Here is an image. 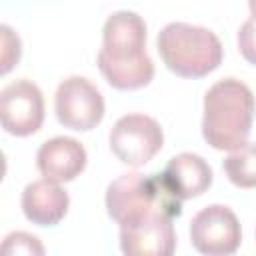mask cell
<instances>
[{
    "label": "cell",
    "instance_id": "1",
    "mask_svg": "<svg viewBox=\"0 0 256 256\" xmlns=\"http://www.w3.org/2000/svg\"><path fill=\"white\" fill-rule=\"evenodd\" d=\"M98 68L116 90H138L154 78V62L146 52V24L130 10L110 14L102 28Z\"/></svg>",
    "mask_w": 256,
    "mask_h": 256
},
{
    "label": "cell",
    "instance_id": "2",
    "mask_svg": "<svg viewBox=\"0 0 256 256\" xmlns=\"http://www.w3.org/2000/svg\"><path fill=\"white\" fill-rule=\"evenodd\" d=\"M256 100L244 82L236 78L218 80L204 94V140L214 150L232 152L240 148L250 136Z\"/></svg>",
    "mask_w": 256,
    "mask_h": 256
},
{
    "label": "cell",
    "instance_id": "3",
    "mask_svg": "<svg viewBox=\"0 0 256 256\" xmlns=\"http://www.w3.org/2000/svg\"><path fill=\"white\" fill-rule=\"evenodd\" d=\"M108 216L124 224L148 212H162L170 218L182 214V198L176 194L164 172L156 174H122L106 188Z\"/></svg>",
    "mask_w": 256,
    "mask_h": 256
},
{
    "label": "cell",
    "instance_id": "4",
    "mask_svg": "<svg viewBox=\"0 0 256 256\" xmlns=\"http://www.w3.org/2000/svg\"><path fill=\"white\" fill-rule=\"evenodd\" d=\"M156 46L166 68L182 78H202L214 72L224 56L222 42L212 30L186 22L166 24L158 32Z\"/></svg>",
    "mask_w": 256,
    "mask_h": 256
},
{
    "label": "cell",
    "instance_id": "5",
    "mask_svg": "<svg viewBox=\"0 0 256 256\" xmlns=\"http://www.w3.org/2000/svg\"><path fill=\"white\" fill-rule=\"evenodd\" d=\"M114 156L128 166H144L150 162L164 144L160 124L146 114H126L116 120L108 136Z\"/></svg>",
    "mask_w": 256,
    "mask_h": 256
},
{
    "label": "cell",
    "instance_id": "6",
    "mask_svg": "<svg viewBox=\"0 0 256 256\" xmlns=\"http://www.w3.org/2000/svg\"><path fill=\"white\" fill-rule=\"evenodd\" d=\"M104 96L84 76H70L58 84L54 112L64 128L88 132L104 118Z\"/></svg>",
    "mask_w": 256,
    "mask_h": 256
},
{
    "label": "cell",
    "instance_id": "7",
    "mask_svg": "<svg viewBox=\"0 0 256 256\" xmlns=\"http://www.w3.org/2000/svg\"><path fill=\"white\" fill-rule=\"evenodd\" d=\"M190 242L200 254H234L242 242V228L236 214L222 204L202 208L190 222Z\"/></svg>",
    "mask_w": 256,
    "mask_h": 256
},
{
    "label": "cell",
    "instance_id": "8",
    "mask_svg": "<svg viewBox=\"0 0 256 256\" xmlns=\"http://www.w3.org/2000/svg\"><path fill=\"white\" fill-rule=\"evenodd\" d=\"M174 218L148 212L120 224V250L128 256H170L176 250Z\"/></svg>",
    "mask_w": 256,
    "mask_h": 256
},
{
    "label": "cell",
    "instance_id": "9",
    "mask_svg": "<svg viewBox=\"0 0 256 256\" xmlns=\"http://www.w3.org/2000/svg\"><path fill=\"white\" fill-rule=\"evenodd\" d=\"M0 122L12 136H30L44 122V98L30 80H14L0 92Z\"/></svg>",
    "mask_w": 256,
    "mask_h": 256
},
{
    "label": "cell",
    "instance_id": "10",
    "mask_svg": "<svg viewBox=\"0 0 256 256\" xmlns=\"http://www.w3.org/2000/svg\"><path fill=\"white\" fill-rule=\"evenodd\" d=\"M86 148L70 136H54L36 152L38 172L54 182H70L86 168Z\"/></svg>",
    "mask_w": 256,
    "mask_h": 256
},
{
    "label": "cell",
    "instance_id": "11",
    "mask_svg": "<svg viewBox=\"0 0 256 256\" xmlns=\"http://www.w3.org/2000/svg\"><path fill=\"white\" fill-rule=\"evenodd\" d=\"M20 204L28 222L36 226H54L66 216L70 198L60 182L42 178L30 182L22 190Z\"/></svg>",
    "mask_w": 256,
    "mask_h": 256
},
{
    "label": "cell",
    "instance_id": "12",
    "mask_svg": "<svg viewBox=\"0 0 256 256\" xmlns=\"http://www.w3.org/2000/svg\"><path fill=\"white\" fill-rule=\"evenodd\" d=\"M164 174L182 200L204 194L212 184L210 164L202 156L192 152H182L170 158L164 168Z\"/></svg>",
    "mask_w": 256,
    "mask_h": 256
},
{
    "label": "cell",
    "instance_id": "13",
    "mask_svg": "<svg viewBox=\"0 0 256 256\" xmlns=\"http://www.w3.org/2000/svg\"><path fill=\"white\" fill-rule=\"evenodd\" d=\"M228 180L238 188H256V144H242L222 164Z\"/></svg>",
    "mask_w": 256,
    "mask_h": 256
},
{
    "label": "cell",
    "instance_id": "14",
    "mask_svg": "<svg viewBox=\"0 0 256 256\" xmlns=\"http://www.w3.org/2000/svg\"><path fill=\"white\" fill-rule=\"evenodd\" d=\"M0 36H2V66H0V72L8 74L14 68V64H18V60H20L22 44H20L18 34L8 24L0 26Z\"/></svg>",
    "mask_w": 256,
    "mask_h": 256
},
{
    "label": "cell",
    "instance_id": "15",
    "mask_svg": "<svg viewBox=\"0 0 256 256\" xmlns=\"http://www.w3.org/2000/svg\"><path fill=\"white\" fill-rule=\"evenodd\" d=\"M4 254H44L40 240L28 232H12L2 242Z\"/></svg>",
    "mask_w": 256,
    "mask_h": 256
},
{
    "label": "cell",
    "instance_id": "16",
    "mask_svg": "<svg viewBox=\"0 0 256 256\" xmlns=\"http://www.w3.org/2000/svg\"><path fill=\"white\" fill-rule=\"evenodd\" d=\"M238 50L242 58L256 66V18H248L238 30Z\"/></svg>",
    "mask_w": 256,
    "mask_h": 256
},
{
    "label": "cell",
    "instance_id": "17",
    "mask_svg": "<svg viewBox=\"0 0 256 256\" xmlns=\"http://www.w3.org/2000/svg\"><path fill=\"white\" fill-rule=\"evenodd\" d=\"M248 8H250V14L256 18V0H248Z\"/></svg>",
    "mask_w": 256,
    "mask_h": 256
}]
</instances>
